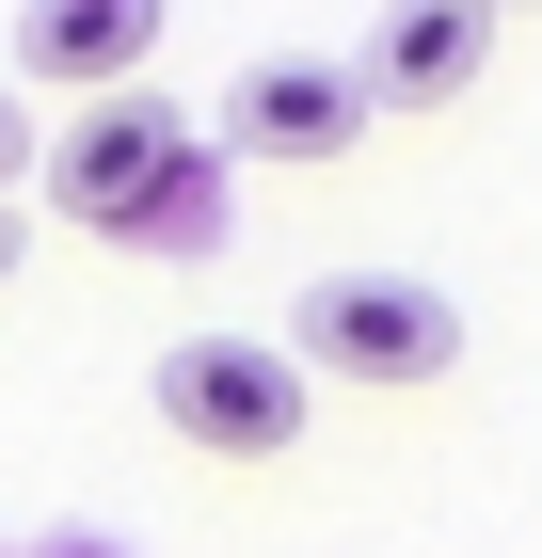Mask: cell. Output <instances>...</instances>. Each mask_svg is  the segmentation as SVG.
Instances as JSON below:
<instances>
[{"label": "cell", "mask_w": 542, "mask_h": 558, "mask_svg": "<svg viewBox=\"0 0 542 558\" xmlns=\"http://www.w3.org/2000/svg\"><path fill=\"white\" fill-rule=\"evenodd\" d=\"M48 208L128 240V256H208L224 240V144L160 96H96L81 129L48 144Z\"/></svg>", "instance_id": "6da1fadb"}, {"label": "cell", "mask_w": 542, "mask_h": 558, "mask_svg": "<svg viewBox=\"0 0 542 558\" xmlns=\"http://www.w3.org/2000/svg\"><path fill=\"white\" fill-rule=\"evenodd\" d=\"M288 367L303 384H447L462 367V303L415 288V271H303Z\"/></svg>", "instance_id": "7a4b0ae2"}, {"label": "cell", "mask_w": 542, "mask_h": 558, "mask_svg": "<svg viewBox=\"0 0 542 558\" xmlns=\"http://www.w3.org/2000/svg\"><path fill=\"white\" fill-rule=\"evenodd\" d=\"M320 384L288 367V336H176L160 351V430L208 447V463H288Z\"/></svg>", "instance_id": "3957f363"}, {"label": "cell", "mask_w": 542, "mask_h": 558, "mask_svg": "<svg viewBox=\"0 0 542 558\" xmlns=\"http://www.w3.org/2000/svg\"><path fill=\"white\" fill-rule=\"evenodd\" d=\"M208 144L224 160H351V144H368L351 48H240L224 96H208Z\"/></svg>", "instance_id": "277c9868"}, {"label": "cell", "mask_w": 542, "mask_h": 558, "mask_svg": "<svg viewBox=\"0 0 542 558\" xmlns=\"http://www.w3.org/2000/svg\"><path fill=\"white\" fill-rule=\"evenodd\" d=\"M144 64H160V0H33L0 81H48V96H144Z\"/></svg>", "instance_id": "5b68a950"}, {"label": "cell", "mask_w": 542, "mask_h": 558, "mask_svg": "<svg viewBox=\"0 0 542 558\" xmlns=\"http://www.w3.org/2000/svg\"><path fill=\"white\" fill-rule=\"evenodd\" d=\"M479 64H495V16H479V0H383V16H368V48H351L368 112H447Z\"/></svg>", "instance_id": "8992f818"}, {"label": "cell", "mask_w": 542, "mask_h": 558, "mask_svg": "<svg viewBox=\"0 0 542 558\" xmlns=\"http://www.w3.org/2000/svg\"><path fill=\"white\" fill-rule=\"evenodd\" d=\"M33 160H48V144H33V112H16V81H0V192H16Z\"/></svg>", "instance_id": "52a82bcc"}, {"label": "cell", "mask_w": 542, "mask_h": 558, "mask_svg": "<svg viewBox=\"0 0 542 558\" xmlns=\"http://www.w3.org/2000/svg\"><path fill=\"white\" fill-rule=\"evenodd\" d=\"M16 256H33V240H16V208H0V288H16Z\"/></svg>", "instance_id": "ba28073f"}, {"label": "cell", "mask_w": 542, "mask_h": 558, "mask_svg": "<svg viewBox=\"0 0 542 558\" xmlns=\"http://www.w3.org/2000/svg\"><path fill=\"white\" fill-rule=\"evenodd\" d=\"M48 558H112V543H48Z\"/></svg>", "instance_id": "9c48e42d"}, {"label": "cell", "mask_w": 542, "mask_h": 558, "mask_svg": "<svg viewBox=\"0 0 542 558\" xmlns=\"http://www.w3.org/2000/svg\"><path fill=\"white\" fill-rule=\"evenodd\" d=\"M0 558H16V543H0Z\"/></svg>", "instance_id": "30bf717a"}]
</instances>
